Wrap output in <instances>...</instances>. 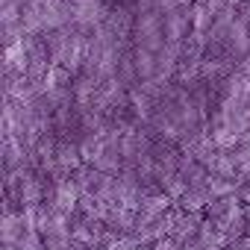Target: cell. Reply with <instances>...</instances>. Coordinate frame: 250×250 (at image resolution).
<instances>
[{"mask_svg":"<svg viewBox=\"0 0 250 250\" xmlns=\"http://www.w3.org/2000/svg\"><path fill=\"white\" fill-rule=\"evenodd\" d=\"M3 250H21L18 244H3Z\"/></svg>","mask_w":250,"mask_h":250,"instance_id":"5","label":"cell"},{"mask_svg":"<svg viewBox=\"0 0 250 250\" xmlns=\"http://www.w3.org/2000/svg\"><path fill=\"white\" fill-rule=\"evenodd\" d=\"M56 206H59V212H74V206H77V191L71 188V186H59V194H56Z\"/></svg>","mask_w":250,"mask_h":250,"instance_id":"3","label":"cell"},{"mask_svg":"<svg viewBox=\"0 0 250 250\" xmlns=\"http://www.w3.org/2000/svg\"><path fill=\"white\" fill-rule=\"evenodd\" d=\"M197 244H200V250H227L229 247V238L206 218L203 224H200V232H197Z\"/></svg>","mask_w":250,"mask_h":250,"instance_id":"1","label":"cell"},{"mask_svg":"<svg viewBox=\"0 0 250 250\" xmlns=\"http://www.w3.org/2000/svg\"><path fill=\"white\" fill-rule=\"evenodd\" d=\"M18 247H21V250H47L42 232H24V238L18 241Z\"/></svg>","mask_w":250,"mask_h":250,"instance_id":"4","label":"cell"},{"mask_svg":"<svg viewBox=\"0 0 250 250\" xmlns=\"http://www.w3.org/2000/svg\"><path fill=\"white\" fill-rule=\"evenodd\" d=\"M247 235H250V227H247Z\"/></svg>","mask_w":250,"mask_h":250,"instance_id":"6","label":"cell"},{"mask_svg":"<svg viewBox=\"0 0 250 250\" xmlns=\"http://www.w3.org/2000/svg\"><path fill=\"white\" fill-rule=\"evenodd\" d=\"M27 227H24V218L15 215V212H6L3 215V227H0V235H3V244H18L24 238Z\"/></svg>","mask_w":250,"mask_h":250,"instance_id":"2","label":"cell"},{"mask_svg":"<svg viewBox=\"0 0 250 250\" xmlns=\"http://www.w3.org/2000/svg\"><path fill=\"white\" fill-rule=\"evenodd\" d=\"M227 250H232V247H227Z\"/></svg>","mask_w":250,"mask_h":250,"instance_id":"7","label":"cell"}]
</instances>
